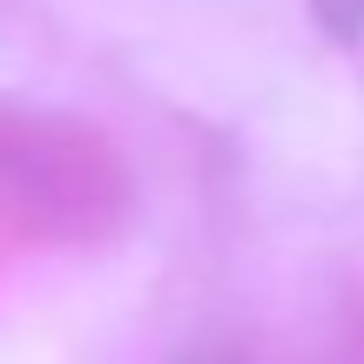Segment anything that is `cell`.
<instances>
[{
    "label": "cell",
    "instance_id": "obj_1",
    "mask_svg": "<svg viewBox=\"0 0 364 364\" xmlns=\"http://www.w3.org/2000/svg\"><path fill=\"white\" fill-rule=\"evenodd\" d=\"M311 7H317V21H324L338 41H358L364 34V0H311Z\"/></svg>",
    "mask_w": 364,
    "mask_h": 364
}]
</instances>
